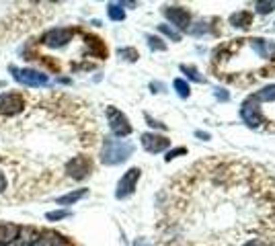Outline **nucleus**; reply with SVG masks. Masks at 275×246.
<instances>
[{"label":"nucleus","instance_id":"nucleus-4","mask_svg":"<svg viewBox=\"0 0 275 246\" xmlns=\"http://www.w3.org/2000/svg\"><path fill=\"white\" fill-rule=\"evenodd\" d=\"M134 152V146L124 139H113V137H105L103 139V150H101V162L107 166H115L126 162Z\"/></svg>","mask_w":275,"mask_h":246},{"label":"nucleus","instance_id":"nucleus-3","mask_svg":"<svg viewBox=\"0 0 275 246\" xmlns=\"http://www.w3.org/2000/svg\"><path fill=\"white\" fill-rule=\"evenodd\" d=\"M240 117L253 129L275 131V84L253 92L240 107Z\"/></svg>","mask_w":275,"mask_h":246},{"label":"nucleus","instance_id":"nucleus-5","mask_svg":"<svg viewBox=\"0 0 275 246\" xmlns=\"http://www.w3.org/2000/svg\"><path fill=\"white\" fill-rule=\"evenodd\" d=\"M13 72V78L23 84V86H49V76L43 74V72H37V70H31V68H11Z\"/></svg>","mask_w":275,"mask_h":246},{"label":"nucleus","instance_id":"nucleus-28","mask_svg":"<svg viewBox=\"0 0 275 246\" xmlns=\"http://www.w3.org/2000/svg\"><path fill=\"white\" fill-rule=\"evenodd\" d=\"M5 189H7V177H5L3 170H0V193H5Z\"/></svg>","mask_w":275,"mask_h":246},{"label":"nucleus","instance_id":"nucleus-7","mask_svg":"<svg viewBox=\"0 0 275 246\" xmlns=\"http://www.w3.org/2000/svg\"><path fill=\"white\" fill-rule=\"evenodd\" d=\"M90 172H93V160L88 156L80 154V156H74L66 162V174L74 181H82V179L90 177Z\"/></svg>","mask_w":275,"mask_h":246},{"label":"nucleus","instance_id":"nucleus-25","mask_svg":"<svg viewBox=\"0 0 275 246\" xmlns=\"http://www.w3.org/2000/svg\"><path fill=\"white\" fill-rule=\"evenodd\" d=\"M181 154H187V150H185V148H177V150H171L167 156H164V160H167V162H171V160H175L177 156H181Z\"/></svg>","mask_w":275,"mask_h":246},{"label":"nucleus","instance_id":"nucleus-30","mask_svg":"<svg viewBox=\"0 0 275 246\" xmlns=\"http://www.w3.org/2000/svg\"><path fill=\"white\" fill-rule=\"evenodd\" d=\"M216 96H218V98H222V101H228V92H224V90H220V88L216 90Z\"/></svg>","mask_w":275,"mask_h":246},{"label":"nucleus","instance_id":"nucleus-27","mask_svg":"<svg viewBox=\"0 0 275 246\" xmlns=\"http://www.w3.org/2000/svg\"><path fill=\"white\" fill-rule=\"evenodd\" d=\"M134 246H154L150 240H146V238H138L136 242H134Z\"/></svg>","mask_w":275,"mask_h":246},{"label":"nucleus","instance_id":"nucleus-24","mask_svg":"<svg viewBox=\"0 0 275 246\" xmlns=\"http://www.w3.org/2000/svg\"><path fill=\"white\" fill-rule=\"evenodd\" d=\"M158 31L160 33H164L167 37H171L173 41H181V35L175 31V29H171V27H167V25H158Z\"/></svg>","mask_w":275,"mask_h":246},{"label":"nucleus","instance_id":"nucleus-18","mask_svg":"<svg viewBox=\"0 0 275 246\" xmlns=\"http://www.w3.org/2000/svg\"><path fill=\"white\" fill-rule=\"evenodd\" d=\"M107 15H109V19H111V21H124L126 19V13H124L121 5H113V3L107 7Z\"/></svg>","mask_w":275,"mask_h":246},{"label":"nucleus","instance_id":"nucleus-8","mask_svg":"<svg viewBox=\"0 0 275 246\" xmlns=\"http://www.w3.org/2000/svg\"><path fill=\"white\" fill-rule=\"evenodd\" d=\"M74 29H66V27H58V29H49L43 37H41V43L47 45V47H53V49H58V47H64L68 45L72 39H74Z\"/></svg>","mask_w":275,"mask_h":246},{"label":"nucleus","instance_id":"nucleus-2","mask_svg":"<svg viewBox=\"0 0 275 246\" xmlns=\"http://www.w3.org/2000/svg\"><path fill=\"white\" fill-rule=\"evenodd\" d=\"M216 78L234 86H251L259 78L275 76V43L261 37H240L220 43L209 62Z\"/></svg>","mask_w":275,"mask_h":246},{"label":"nucleus","instance_id":"nucleus-20","mask_svg":"<svg viewBox=\"0 0 275 246\" xmlns=\"http://www.w3.org/2000/svg\"><path fill=\"white\" fill-rule=\"evenodd\" d=\"M119 56H121L124 60H128V62H136V60L140 58L134 47H121V49H119Z\"/></svg>","mask_w":275,"mask_h":246},{"label":"nucleus","instance_id":"nucleus-1","mask_svg":"<svg viewBox=\"0 0 275 246\" xmlns=\"http://www.w3.org/2000/svg\"><path fill=\"white\" fill-rule=\"evenodd\" d=\"M158 246H275V179L240 158H203L160 197Z\"/></svg>","mask_w":275,"mask_h":246},{"label":"nucleus","instance_id":"nucleus-15","mask_svg":"<svg viewBox=\"0 0 275 246\" xmlns=\"http://www.w3.org/2000/svg\"><path fill=\"white\" fill-rule=\"evenodd\" d=\"M35 238H39V232L35 230V228H19V236H17V244L19 246H31V244H35L37 240Z\"/></svg>","mask_w":275,"mask_h":246},{"label":"nucleus","instance_id":"nucleus-26","mask_svg":"<svg viewBox=\"0 0 275 246\" xmlns=\"http://www.w3.org/2000/svg\"><path fill=\"white\" fill-rule=\"evenodd\" d=\"M255 7H257V11H259V13H271L275 5H273V3H257Z\"/></svg>","mask_w":275,"mask_h":246},{"label":"nucleus","instance_id":"nucleus-22","mask_svg":"<svg viewBox=\"0 0 275 246\" xmlns=\"http://www.w3.org/2000/svg\"><path fill=\"white\" fill-rule=\"evenodd\" d=\"M68 216H70V212H66V209L47 212V214H45V220H47V222H58V220H64V218H68Z\"/></svg>","mask_w":275,"mask_h":246},{"label":"nucleus","instance_id":"nucleus-21","mask_svg":"<svg viewBox=\"0 0 275 246\" xmlns=\"http://www.w3.org/2000/svg\"><path fill=\"white\" fill-rule=\"evenodd\" d=\"M148 45H150V49H154V52H164V49H167V43H162V39L152 37V35H148Z\"/></svg>","mask_w":275,"mask_h":246},{"label":"nucleus","instance_id":"nucleus-16","mask_svg":"<svg viewBox=\"0 0 275 246\" xmlns=\"http://www.w3.org/2000/svg\"><path fill=\"white\" fill-rule=\"evenodd\" d=\"M230 23L232 27H238V29H249L253 25V13L251 11H240V13H234L230 17Z\"/></svg>","mask_w":275,"mask_h":246},{"label":"nucleus","instance_id":"nucleus-11","mask_svg":"<svg viewBox=\"0 0 275 246\" xmlns=\"http://www.w3.org/2000/svg\"><path fill=\"white\" fill-rule=\"evenodd\" d=\"M162 13H164V17H167L177 29L187 31V27L191 23V15H189L187 9H183V7H164Z\"/></svg>","mask_w":275,"mask_h":246},{"label":"nucleus","instance_id":"nucleus-6","mask_svg":"<svg viewBox=\"0 0 275 246\" xmlns=\"http://www.w3.org/2000/svg\"><path fill=\"white\" fill-rule=\"evenodd\" d=\"M107 121H109V127L111 131L117 135V137H126L132 133V123L130 119L126 117V113H121L119 109L115 107H107Z\"/></svg>","mask_w":275,"mask_h":246},{"label":"nucleus","instance_id":"nucleus-14","mask_svg":"<svg viewBox=\"0 0 275 246\" xmlns=\"http://www.w3.org/2000/svg\"><path fill=\"white\" fill-rule=\"evenodd\" d=\"M17 236H19V226L9 224V222H0V246L17 242Z\"/></svg>","mask_w":275,"mask_h":246},{"label":"nucleus","instance_id":"nucleus-19","mask_svg":"<svg viewBox=\"0 0 275 246\" xmlns=\"http://www.w3.org/2000/svg\"><path fill=\"white\" fill-rule=\"evenodd\" d=\"M173 86H175V90L179 92V96H183V98H187V96L191 94V88H189V84H187L183 78H177V80L173 82Z\"/></svg>","mask_w":275,"mask_h":246},{"label":"nucleus","instance_id":"nucleus-17","mask_svg":"<svg viewBox=\"0 0 275 246\" xmlns=\"http://www.w3.org/2000/svg\"><path fill=\"white\" fill-rule=\"evenodd\" d=\"M86 193H88V189H76V191H72V193H66V195L58 197L56 203H58V205H72V203H76L78 199H82Z\"/></svg>","mask_w":275,"mask_h":246},{"label":"nucleus","instance_id":"nucleus-23","mask_svg":"<svg viewBox=\"0 0 275 246\" xmlns=\"http://www.w3.org/2000/svg\"><path fill=\"white\" fill-rule=\"evenodd\" d=\"M181 70H183L191 80H195V82H203V76H201L193 66H185V64H183V66H181Z\"/></svg>","mask_w":275,"mask_h":246},{"label":"nucleus","instance_id":"nucleus-12","mask_svg":"<svg viewBox=\"0 0 275 246\" xmlns=\"http://www.w3.org/2000/svg\"><path fill=\"white\" fill-rule=\"evenodd\" d=\"M142 146L144 150L150 152V154H158L162 150H167V148L171 146V139L164 137V135H158V133H142Z\"/></svg>","mask_w":275,"mask_h":246},{"label":"nucleus","instance_id":"nucleus-9","mask_svg":"<svg viewBox=\"0 0 275 246\" xmlns=\"http://www.w3.org/2000/svg\"><path fill=\"white\" fill-rule=\"evenodd\" d=\"M25 109V101L19 92H3L0 94V115H19Z\"/></svg>","mask_w":275,"mask_h":246},{"label":"nucleus","instance_id":"nucleus-29","mask_svg":"<svg viewBox=\"0 0 275 246\" xmlns=\"http://www.w3.org/2000/svg\"><path fill=\"white\" fill-rule=\"evenodd\" d=\"M146 121L152 125V127H160V129H167V125H164V123H158V121H154V119H150L148 115H146Z\"/></svg>","mask_w":275,"mask_h":246},{"label":"nucleus","instance_id":"nucleus-13","mask_svg":"<svg viewBox=\"0 0 275 246\" xmlns=\"http://www.w3.org/2000/svg\"><path fill=\"white\" fill-rule=\"evenodd\" d=\"M35 246H70V242L58 232H39Z\"/></svg>","mask_w":275,"mask_h":246},{"label":"nucleus","instance_id":"nucleus-10","mask_svg":"<svg viewBox=\"0 0 275 246\" xmlns=\"http://www.w3.org/2000/svg\"><path fill=\"white\" fill-rule=\"evenodd\" d=\"M140 174H142V170H140L138 166H134V168H130V170L119 179L117 189H115V197H117V199H128V197L136 191V185H138V181H140Z\"/></svg>","mask_w":275,"mask_h":246}]
</instances>
